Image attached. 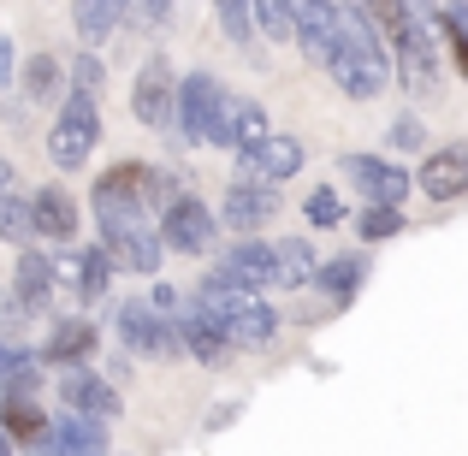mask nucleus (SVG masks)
<instances>
[{
  "mask_svg": "<svg viewBox=\"0 0 468 456\" xmlns=\"http://www.w3.org/2000/svg\"><path fill=\"white\" fill-rule=\"evenodd\" d=\"M137 184H143V160H119V166H107L101 178H95L90 207H95V226H101V243H95V249L113 267H131L137 279H154L166 249H160L149 214H143V202H137Z\"/></svg>",
  "mask_w": 468,
  "mask_h": 456,
  "instance_id": "f257e3e1",
  "label": "nucleus"
},
{
  "mask_svg": "<svg viewBox=\"0 0 468 456\" xmlns=\"http://www.w3.org/2000/svg\"><path fill=\"white\" fill-rule=\"evenodd\" d=\"M326 78L350 101H379L391 90V48L379 42L367 6H338V42L326 54Z\"/></svg>",
  "mask_w": 468,
  "mask_h": 456,
  "instance_id": "f03ea898",
  "label": "nucleus"
},
{
  "mask_svg": "<svg viewBox=\"0 0 468 456\" xmlns=\"http://www.w3.org/2000/svg\"><path fill=\"white\" fill-rule=\"evenodd\" d=\"M367 18L391 30L386 48H398V78H403V90H410L415 101H433V95H445L439 48H433V36H427L421 12H415V6H367Z\"/></svg>",
  "mask_w": 468,
  "mask_h": 456,
  "instance_id": "7ed1b4c3",
  "label": "nucleus"
},
{
  "mask_svg": "<svg viewBox=\"0 0 468 456\" xmlns=\"http://www.w3.org/2000/svg\"><path fill=\"white\" fill-rule=\"evenodd\" d=\"M196 308H202V314L214 320L219 332H226L231 350H273V344H279V326H285V320H279L261 297H250V291H231V285H214V279H202Z\"/></svg>",
  "mask_w": 468,
  "mask_h": 456,
  "instance_id": "20e7f679",
  "label": "nucleus"
},
{
  "mask_svg": "<svg viewBox=\"0 0 468 456\" xmlns=\"http://www.w3.org/2000/svg\"><path fill=\"white\" fill-rule=\"evenodd\" d=\"M95 143H101V107H95L90 95H66L54 131H48V160H54L59 172H78L83 160L95 154Z\"/></svg>",
  "mask_w": 468,
  "mask_h": 456,
  "instance_id": "39448f33",
  "label": "nucleus"
},
{
  "mask_svg": "<svg viewBox=\"0 0 468 456\" xmlns=\"http://www.w3.org/2000/svg\"><path fill=\"white\" fill-rule=\"evenodd\" d=\"M219 95H226V83H219L214 71H190V78H178V90H172V131H178V137H172V143H207V137H214Z\"/></svg>",
  "mask_w": 468,
  "mask_h": 456,
  "instance_id": "423d86ee",
  "label": "nucleus"
},
{
  "mask_svg": "<svg viewBox=\"0 0 468 456\" xmlns=\"http://www.w3.org/2000/svg\"><path fill=\"white\" fill-rule=\"evenodd\" d=\"M273 137V125H267V113H261V101H250V95H238V90H226L219 95V113H214V149H231V154H255L261 143Z\"/></svg>",
  "mask_w": 468,
  "mask_h": 456,
  "instance_id": "0eeeda50",
  "label": "nucleus"
},
{
  "mask_svg": "<svg viewBox=\"0 0 468 456\" xmlns=\"http://www.w3.org/2000/svg\"><path fill=\"white\" fill-rule=\"evenodd\" d=\"M160 249H172V255H207L214 249V238H219V219H214V207L207 202H196V196H178V202L160 214Z\"/></svg>",
  "mask_w": 468,
  "mask_h": 456,
  "instance_id": "6e6552de",
  "label": "nucleus"
},
{
  "mask_svg": "<svg viewBox=\"0 0 468 456\" xmlns=\"http://www.w3.org/2000/svg\"><path fill=\"white\" fill-rule=\"evenodd\" d=\"M172 90H178V71L166 54H149L131 78V113L154 131H172Z\"/></svg>",
  "mask_w": 468,
  "mask_h": 456,
  "instance_id": "1a4fd4ad",
  "label": "nucleus"
},
{
  "mask_svg": "<svg viewBox=\"0 0 468 456\" xmlns=\"http://www.w3.org/2000/svg\"><path fill=\"white\" fill-rule=\"evenodd\" d=\"M54 386H59L66 415H78V421H101L107 427V421H119V409H125V398H119L101 374H90V367H66Z\"/></svg>",
  "mask_w": 468,
  "mask_h": 456,
  "instance_id": "9d476101",
  "label": "nucleus"
},
{
  "mask_svg": "<svg viewBox=\"0 0 468 456\" xmlns=\"http://www.w3.org/2000/svg\"><path fill=\"white\" fill-rule=\"evenodd\" d=\"M113 326H119V344H125L131 355H154V362H172V355H178V332H172V320L154 314L149 302H125Z\"/></svg>",
  "mask_w": 468,
  "mask_h": 456,
  "instance_id": "9b49d317",
  "label": "nucleus"
},
{
  "mask_svg": "<svg viewBox=\"0 0 468 456\" xmlns=\"http://www.w3.org/2000/svg\"><path fill=\"white\" fill-rule=\"evenodd\" d=\"M344 178L367 196L362 207H398L403 196H410V172L379 160V154H344Z\"/></svg>",
  "mask_w": 468,
  "mask_h": 456,
  "instance_id": "f8f14e48",
  "label": "nucleus"
},
{
  "mask_svg": "<svg viewBox=\"0 0 468 456\" xmlns=\"http://www.w3.org/2000/svg\"><path fill=\"white\" fill-rule=\"evenodd\" d=\"M207 279H214V285H231V291H250V297L267 291V285H273V243H255V238L231 243Z\"/></svg>",
  "mask_w": 468,
  "mask_h": 456,
  "instance_id": "ddd939ff",
  "label": "nucleus"
},
{
  "mask_svg": "<svg viewBox=\"0 0 468 456\" xmlns=\"http://www.w3.org/2000/svg\"><path fill=\"white\" fill-rule=\"evenodd\" d=\"M410 184L427 196V202H463V196H468V143L433 149V154L421 160V172H415Z\"/></svg>",
  "mask_w": 468,
  "mask_h": 456,
  "instance_id": "4468645a",
  "label": "nucleus"
},
{
  "mask_svg": "<svg viewBox=\"0 0 468 456\" xmlns=\"http://www.w3.org/2000/svg\"><path fill=\"white\" fill-rule=\"evenodd\" d=\"M285 12H291V42L326 66L332 42H338V6L332 0H285Z\"/></svg>",
  "mask_w": 468,
  "mask_h": 456,
  "instance_id": "2eb2a0df",
  "label": "nucleus"
},
{
  "mask_svg": "<svg viewBox=\"0 0 468 456\" xmlns=\"http://www.w3.org/2000/svg\"><path fill=\"white\" fill-rule=\"evenodd\" d=\"M238 172H243L250 184H273V190H279L285 178H297V172H303V143L285 137V131H273V137H267L255 154L238 160Z\"/></svg>",
  "mask_w": 468,
  "mask_h": 456,
  "instance_id": "dca6fc26",
  "label": "nucleus"
},
{
  "mask_svg": "<svg viewBox=\"0 0 468 456\" xmlns=\"http://www.w3.org/2000/svg\"><path fill=\"white\" fill-rule=\"evenodd\" d=\"M279 207H285V190L238 178V184L226 190V226H231V231H261V226H273Z\"/></svg>",
  "mask_w": 468,
  "mask_h": 456,
  "instance_id": "f3484780",
  "label": "nucleus"
},
{
  "mask_svg": "<svg viewBox=\"0 0 468 456\" xmlns=\"http://www.w3.org/2000/svg\"><path fill=\"white\" fill-rule=\"evenodd\" d=\"M24 207H30V231H36V238H54V243H71V238H78V202H71V190L42 184V190H36Z\"/></svg>",
  "mask_w": 468,
  "mask_h": 456,
  "instance_id": "a211bd4d",
  "label": "nucleus"
},
{
  "mask_svg": "<svg viewBox=\"0 0 468 456\" xmlns=\"http://www.w3.org/2000/svg\"><path fill=\"white\" fill-rule=\"evenodd\" d=\"M42 445L54 456H107L113 451V433H107L101 421H78V415H59V421H48Z\"/></svg>",
  "mask_w": 468,
  "mask_h": 456,
  "instance_id": "6ab92c4d",
  "label": "nucleus"
},
{
  "mask_svg": "<svg viewBox=\"0 0 468 456\" xmlns=\"http://www.w3.org/2000/svg\"><path fill=\"white\" fill-rule=\"evenodd\" d=\"M172 332H178V350H190L196 362H207V367H219V362L231 355L226 332H219L214 320L202 314V308H184V314H172Z\"/></svg>",
  "mask_w": 468,
  "mask_h": 456,
  "instance_id": "aec40b11",
  "label": "nucleus"
},
{
  "mask_svg": "<svg viewBox=\"0 0 468 456\" xmlns=\"http://www.w3.org/2000/svg\"><path fill=\"white\" fill-rule=\"evenodd\" d=\"M90 355H95V326L90 320H54V332H48V344H42V362L83 367Z\"/></svg>",
  "mask_w": 468,
  "mask_h": 456,
  "instance_id": "412c9836",
  "label": "nucleus"
},
{
  "mask_svg": "<svg viewBox=\"0 0 468 456\" xmlns=\"http://www.w3.org/2000/svg\"><path fill=\"white\" fill-rule=\"evenodd\" d=\"M314 249H309V238H279L273 243V291H303V285H314Z\"/></svg>",
  "mask_w": 468,
  "mask_h": 456,
  "instance_id": "4be33fe9",
  "label": "nucleus"
},
{
  "mask_svg": "<svg viewBox=\"0 0 468 456\" xmlns=\"http://www.w3.org/2000/svg\"><path fill=\"white\" fill-rule=\"evenodd\" d=\"M66 285L78 291V302H101L107 285H113V261H107V255L90 243V249H78V255L66 261Z\"/></svg>",
  "mask_w": 468,
  "mask_h": 456,
  "instance_id": "5701e85b",
  "label": "nucleus"
},
{
  "mask_svg": "<svg viewBox=\"0 0 468 456\" xmlns=\"http://www.w3.org/2000/svg\"><path fill=\"white\" fill-rule=\"evenodd\" d=\"M71 24H78L83 54H95V48L113 42V30L125 24V6H113V0H78V6H71Z\"/></svg>",
  "mask_w": 468,
  "mask_h": 456,
  "instance_id": "b1692460",
  "label": "nucleus"
},
{
  "mask_svg": "<svg viewBox=\"0 0 468 456\" xmlns=\"http://www.w3.org/2000/svg\"><path fill=\"white\" fill-rule=\"evenodd\" d=\"M362 279H367V261H362V255H332V261L314 267V285L326 291L332 302H350L356 291H362Z\"/></svg>",
  "mask_w": 468,
  "mask_h": 456,
  "instance_id": "393cba45",
  "label": "nucleus"
},
{
  "mask_svg": "<svg viewBox=\"0 0 468 456\" xmlns=\"http://www.w3.org/2000/svg\"><path fill=\"white\" fill-rule=\"evenodd\" d=\"M48 297H54V261L42 249H18V302L48 308Z\"/></svg>",
  "mask_w": 468,
  "mask_h": 456,
  "instance_id": "a878e982",
  "label": "nucleus"
},
{
  "mask_svg": "<svg viewBox=\"0 0 468 456\" xmlns=\"http://www.w3.org/2000/svg\"><path fill=\"white\" fill-rule=\"evenodd\" d=\"M0 433L24 439V445H42V433H48L42 403H36V398H0Z\"/></svg>",
  "mask_w": 468,
  "mask_h": 456,
  "instance_id": "bb28decb",
  "label": "nucleus"
},
{
  "mask_svg": "<svg viewBox=\"0 0 468 456\" xmlns=\"http://www.w3.org/2000/svg\"><path fill=\"white\" fill-rule=\"evenodd\" d=\"M214 18H219V30H226L231 42H238V54H243V59H261V36H255L250 6H243V0H219Z\"/></svg>",
  "mask_w": 468,
  "mask_h": 456,
  "instance_id": "cd10ccee",
  "label": "nucleus"
},
{
  "mask_svg": "<svg viewBox=\"0 0 468 456\" xmlns=\"http://www.w3.org/2000/svg\"><path fill=\"white\" fill-rule=\"evenodd\" d=\"M24 95H30V101H54L59 95V59L54 54L24 59Z\"/></svg>",
  "mask_w": 468,
  "mask_h": 456,
  "instance_id": "c85d7f7f",
  "label": "nucleus"
},
{
  "mask_svg": "<svg viewBox=\"0 0 468 456\" xmlns=\"http://www.w3.org/2000/svg\"><path fill=\"white\" fill-rule=\"evenodd\" d=\"M398 231H403L398 207H362V214H356V238L362 243H391Z\"/></svg>",
  "mask_w": 468,
  "mask_h": 456,
  "instance_id": "c756f323",
  "label": "nucleus"
},
{
  "mask_svg": "<svg viewBox=\"0 0 468 456\" xmlns=\"http://www.w3.org/2000/svg\"><path fill=\"white\" fill-rule=\"evenodd\" d=\"M250 24L261 42H291V12L285 0H261V6H250Z\"/></svg>",
  "mask_w": 468,
  "mask_h": 456,
  "instance_id": "7c9ffc66",
  "label": "nucleus"
},
{
  "mask_svg": "<svg viewBox=\"0 0 468 456\" xmlns=\"http://www.w3.org/2000/svg\"><path fill=\"white\" fill-rule=\"evenodd\" d=\"M0 238L6 243H18V249H30V207H24V196H6V202H0Z\"/></svg>",
  "mask_w": 468,
  "mask_h": 456,
  "instance_id": "2f4dec72",
  "label": "nucleus"
},
{
  "mask_svg": "<svg viewBox=\"0 0 468 456\" xmlns=\"http://www.w3.org/2000/svg\"><path fill=\"white\" fill-rule=\"evenodd\" d=\"M303 214H309V226H338L344 219V202H338V190H326V184H320V190H309V202H303Z\"/></svg>",
  "mask_w": 468,
  "mask_h": 456,
  "instance_id": "473e14b6",
  "label": "nucleus"
},
{
  "mask_svg": "<svg viewBox=\"0 0 468 456\" xmlns=\"http://www.w3.org/2000/svg\"><path fill=\"white\" fill-rule=\"evenodd\" d=\"M101 83H107V71H101V59L95 54H78V66H71V95H101Z\"/></svg>",
  "mask_w": 468,
  "mask_h": 456,
  "instance_id": "72a5a7b5",
  "label": "nucleus"
},
{
  "mask_svg": "<svg viewBox=\"0 0 468 456\" xmlns=\"http://www.w3.org/2000/svg\"><path fill=\"white\" fill-rule=\"evenodd\" d=\"M386 137H391V149H421L427 131H421V119H415V113H403V119H391Z\"/></svg>",
  "mask_w": 468,
  "mask_h": 456,
  "instance_id": "f704fd0d",
  "label": "nucleus"
},
{
  "mask_svg": "<svg viewBox=\"0 0 468 456\" xmlns=\"http://www.w3.org/2000/svg\"><path fill=\"white\" fill-rule=\"evenodd\" d=\"M24 367H30V350H18L12 338H0V386H6L12 374H24Z\"/></svg>",
  "mask_w": 468,
  "mask_h": 456,
  "instance_id": "c9c22d12",
  "label": "nucleus"
},
{
  "mask_svg": "<svg viewBox=\"0 0 468 456\" xmlns=\"http://www.w3.org/2000/svg\"><path fill=\"white\" fill-rule=\"evenodd\" d=\"M36 391H42V374H36V362H30L24 374H12L6 386H0V398H36Z\"/></svg>",
  "mask_w": 468,
  "mask_h": 456,
  "instance_id": "e433bc0d",
  "label": "nucleus"
},
{
  "mask_svg": "<svg viewBox=\"0 0 468 456\" xmlns=\"http://www.w3.org/2000/svg\"><path fill=\"white\" fill-rule=\"evenodd\" d=\"M125 18H131V24H149V30H160V24L172 18V6H125Z\"/></svg>",
  "mask_w": 468,
  "mask_h": 456,
  "instance_id": "4c0bfd02",
  "label": "nucleus"
},
{
  "mask_svg": "<svg viewBox=\"0 0 468 456\" xmlns=\"http://www.w3.org/2000/svg\"><path fill=\"white\" fill-rule=\"evenodd\" d=\"M12 184H18V172H12V160L0 154V202H6V196H12Z\"/></svg>",
  "mask_w": 468,
  "mask_h": 456,
  "instance_id": "58836bf2",
  "label": "nucleus"
},
{
  "mask_svg": "<svg viewBox=\"0 0 468 456\" xmlns=\"http://www.w3.org/2000/svg\"><path fill=\"white\" fill-rule=\"evenodd\" d=\"M6 83H12V42L0 36V90H6Z\"/></svg>",
  "mask_w": 468,
  "mask_h": 456,
  "instance_id": "ea45409f",
  "label": "nucleus"
},
{
  "mask_svg": "<svg viewBox=\"0 0 468 456\" xmlns=\"http://www.w3.org/2000/svg\"><path fill=\"white\" fill-rule=\"evenodd\" d=\"M0 456H12V439L6 433H0Z\"/></svg>",
  "mask_w": 468,
  "mask_h": 456,
  "instance_id": "a19ab883",
  "label": "nucleus"
},
{
  "mask_svg": "<svg viewBox=\"0 0 468 456\" xmlns=\"http://www.w3.org/2000/svg\"><path fill=\"white\" fill-rule=\"evenodd\" d=\"M30 456H54V451H48V445H30Z\"/></svg>",
  "mask_w": 468,
  "mask_h": 456,
  "instance_id": "79ce46f5",
  "label": "nucleus"
}]
</instances>
